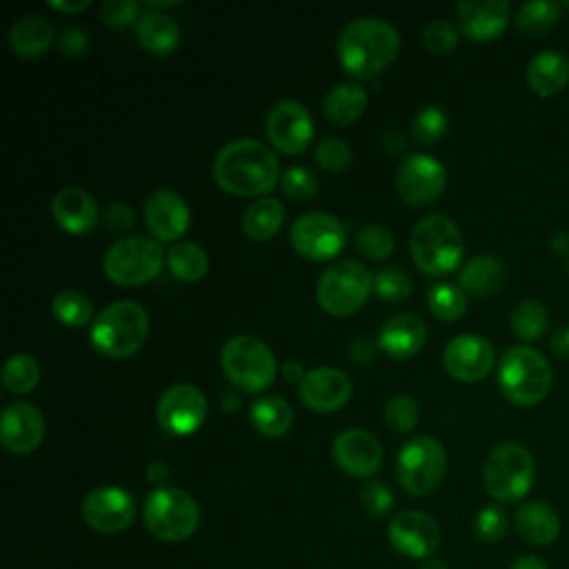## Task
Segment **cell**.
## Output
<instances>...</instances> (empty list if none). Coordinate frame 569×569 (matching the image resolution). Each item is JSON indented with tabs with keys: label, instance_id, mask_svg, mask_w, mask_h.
Here are the masks:
<instances>
[{
	"label": "cell",
	"instance_id": "e575fe53",
	"mask_svg": "<svg viewBox=\"0 0 569 569\" xmlns=\"http://www.w3.org/2000/svg\"><path fill=\"white\" fill-rule=\"evenodd\" d=\"M560 11L562 7L558 2H549V0L525 2L518 7L516 29L527 38H538L556 27V22L560 20Z\"/></svg>",
	"mask_w": 569,
	"mask_h": 569
},
{
	"label": "cell",
	"instance_id": "db71d44e",
	"mask_svg": "<svg viewBox=\"0 0 569 569\" xmlns=\"http://www.w3.org/2000/svg\"><path fill=\"white\" fill-rule=\"evenodd\" d=\"M147 480H149L151 485H156V489H158V487H164V482L169 480V467H167L164 462H160V460L149 462V467H147Z\"/></svg>",
	"mask_w": 569,
	"mask_h": 569
},
{
	"label": "cell",
	"instance_id": "ffe728a7",
	"mask_svg": "<svg viewBox=\"0 0 569 569\" xmlns=\"http://www.w3.org/2000/svg\"><path fill=\"white\" fill-rule=\"evenodd\" d=\"M300 400L305 407L318 413H331L347 405L351 398V380L336 367H313L305 371L298 385Z\"/></svg>",
	"mask_w": 569,
	"mask_h": 569
},
{
	"label": "cell",
	"instance_id": "7dc6e473",
	"mask_svg": "<svg viewBox=\"0 0 569 569\" xmlns=\"http://www.w3.org/2000/svg\"><path fill=\"white\" fill-rule=\"evenodd\" d=\"M316 160L327 171H342L351 162V149L340 138H325L316 147Z\"/></svg>",
	"mask_w": 569,
	"mask_h": 569
},
{
	"label": "cell",
	"instance_id": "9c48e42d",
	"mask_svg": "<svg viewBox=\"0 0 569 569\" xmlns=\"http://www.w3.org/2000/svg\"><path fill=\"white\" fill-rule=\"evenodd\" d=\"M142 518L156 538L164 542H180L198 529L200 507L182 489L158 487L147 496Z\"/></svg>",
	"mask_w": 569,
	"mask_h": 569
},
{
	"label": "cell",
	"instance_id": "8d00e7d4",
	"mask_svg": "<svg viewBox=\"0 0 569 569\" xmlns=\"http://www.w3.org/2000/svg\"><path fill=\"white\" fill-rule=\"evenodd\" d=\"M51 311L64 327H73V329L89 325L93 313L91 300L78 289L58 291L51 300Z\"/></svg>",
	"mask_w": 569,
	"mask_h": 569
},
{
	"label": "cell",
	"instance_id": "11a10c76",
	"mask_svg": "<svg viewBox=\"0 0 569 569\" xmlns=\"http://www.w3.org/2000/svg\"><path fill=\"white\" fill-rule=\"evenodd\" d=\"M551 349L558 358H569V327H562L553 333Z\"/></svg>",
	"mask_w": 569,
	"mask_h": 569
},
{
	"label": "cell",
	"instance_id": "3957f363",
	"mask_svg": "<svg viewBox=\"0 0 569 569\" xmlns=\"http://www.w3.org/2000/svg\"><path fill=\"white\" fill-rule=\"evenodd\" d=\"M149 336V316L133 300L107 305L91 322V345L107 358H129Z\"/></svg>",
	"mask_w": 569,
	"mask_h": 569
},
{
	"label": "cell",
	"instance_id": "484cf974",
	"mask_svg": "<svg viewBox=\"0 0 569 569\" xmlns=\"http://www.w3.org/2000/svg\"><path fill=\"white\" fill-rule=\"evenodd\" d=\"M513 525L518 536L533 547H547L556 542L560 533V516L551 505L540 500L520 505L513 516Z\"/></svg>",
	"mask_w": 569,
	"mask_h": 569
},
{
	"label": "cell",
	"instance_id": "f35d334b",
	"mask_svg": "<svg viewBox=\"0 0 569 569\" xmlns=\"http://www.w3.org/2000/svg\"><path fill=\"white\" fill-rule=\"evenodd\" d=\"M427 305L429 311L445 322L458 320L467 311V296L460 287L449 284V282H436L427 291Z\"/></svg>",
	"mask_w": 569,
	"mask_h": 569
},
{
	"label": "cell",
	"instance_id": "94428289",
	"mask_svg": "<svg viewBox=\"0 0 569 569\" xmlns=\"http://www.w3.org/2000/svg\"><path fill=\"white\" fill-rule=\"evenodd\" d=\"M567 244H569V236H567V233H558V236L553 238V251H556V253H565V251H567V249H565Z\"/></svg>",
	"mask_w": 569,
	"mask_h": 569
},
{
	"label": "cell",
	"instance_id": "4316f807",
	"mask_svg": "<svg viewBox=\"0 0 569 569\" xmlns=\"http://www.w3.org/2000/svg\"><path fill=\"white\" fill-rule=\"evenodd\" d=\"M525 78L533 93L542 98L553 96L569 80V60L562 51H553V49L540 51L529 60Z\"/></svg>",
	"mask_w": 569,
	"mask_h": 569
},
{
	"label": "cell",
	"instance_id": "f6af8a7d",
	"mask_svg": "<svg viewBox=\"0 0 569 569\" xmlns=\"http://www.w3.org/2000/svg\"><path fill=\"white\" fill-rule=\"evenodd\" d=\"M373 289L387 302H402L411 293V280L405 271L387 267L373 276Z\"/></svg>",
	"mask_w": 569,
	"mask_h": 569
},
{
	"label": "cell",
	"instance_id": "5b68a950",
	"mask_svg": "<svg viewBox=\"0 0 569 569\" xmlns=\"http://www.w3.org/2000/svg\"><path fill=\"white\" fill-rule=\"evenodd\" d=\"M498 387L509 402L533 407L542 402L551 389V367L540 351L527 345L509 347L500 356Z\"/></svg>",
	"mask_w": 569,
	"mask_h": 569
},
{
	"label": "cell",
	"instance_id": "836d02e7",
	"mask_svg": "<svg viewBox=\"0 0 569 569\" xmlns=\"http://www.w3.org/2000/svg\"><path fill=\"white\" fill-rule=\"evenodd\" d=\"M167 267L173 278L182 282H196L207 273L209 258L200 244L178 242L167 251Z\"/></svg>",
	"mask_w": 569,
	"mask_h": 569
},
{
	"label": "cell",
	"instance_id": "60d3db41",
	"mask_svg": "<svg viewBox=\"0 0 569 569\" xmlns=\"http://www.w3.org/2000/svg\"><path fill=\"white\" fill-rule=\"evenodd\" d=\"M393 244H396V240H393L391 231L382 224H367L356 236L358 251L369 260H385L387 256H391Z\"/></svg>",
	"mask_w": 569,
	"mask_h": 569
},
{
	"label": "cell",
	"instance_id": "6f0895ef",
	"mask_svg": "<svg viewBox=\"0 0 569 569\" xmlns=\"http://www.w3.org/2000/svg\"><path fill=\"white\" fill-rule=\"evenodd\" d=\"M509 569H547V565L538 556H520L511 562Z\"/></svg>",
	"mask_w": 569,
	"mask_h": 569
},
{
	"label": "cell",
	"instance_id": "2e32d148",
	"mask_svg": "<svg viewBox=\"0 0 569 569\" xmlns=\"http://www.w3.org/2000/svg\"><path fill=\"white\" fill-rule=\"evenodd\" d=\"M84 522L100 533L127 529L136 518V502L122 487H96L82 500Z\"/></svg>",
	"mask_w": 569,
	"mask_h": 569
},
{
	"label": "cell",
	"instance_id": "4fadbf2b",
	"mask_svg": "<svg viewBox=\"0 0 569 569\" xmlns=\"http://www.w3.org/2000/svg\"><path fill=\"white\" fill-rule=\"evenodd\" d=\"M207 418V400L202 391L189 382L171 385L156 405L158 425L171 436H191Z\"/></svg>",
	"mask_w": 569,
	"mask_h": 569
},
{
	"label": "cell",
	"instance_id": "c3c4849f",
	"mask_svg": "<svg viewBox=\"0 0 569 569\" xmlns=\"http://www.w3.org/2000/svg\"><path fill=\"white\" fill-rule=\"evenodd\" d=\"M360 502L369 516L382 518L393 507V493L382 480H369L360 491Z\"/></svg>",
	"mask_w": 569,
	"mask_h": 569
},
{
	"label": "cell",
	"instance_id": "44dd1931",
	"mask_svg": "<svg viewBox=\"0 0 569 569\" xmlns=\"http://www.w3.org/2000/svg\"><path fill=\"white\" fill-rule=\"evenodd\" d=\"M142 216H144L147 229L158 242L178 240L189 229V222H191L187 202L182 200L180 193L171 189H156L151 196H147Z\"/></svg>",
	"mask_w": 569,
	"mask_h": 569
},
{
	"label": "cell",
	"instance_id": "ac0fdd59",
	"mask_svg": "<svg viewBox=\"0 0 569 569\" xmlns=\"http://www.w3.org/2000/svg\"><path fill=\"white\" fill-rule=\"evenodd\" d=\"M387 538L391 547L409 558H429L440 542L438 522L425 511H400L391 518L387 527Z\"/></svg>",
	"mask_w": 569,
	"mask_h": 569
},
{
	"label": "cell",
	"instance_id": "d6a6232c",
	"mask_svg": "<svg viewBox=\"0 0 569 569\" xmlns=\"http://www.w3.org/2000/svg\"><path fill=\"white\" fill-rule=\"evenodd\" d=\"M282 222H284V207L278 198H271V196L256 198L244 209V216H242V229L256 242L271 240L280 231Z\"/></svg>",
	"mask_w": 569,
	"mask_h": 569
},
{
	"label": "cell",
	"instance_id": "7c38bea8",
	"mask_svg": "<svg viewBox=\"0 0 569 569\" xmlns=\"http://www.w3.org/2000/svg\"><path fill=\"white\" fill-rule=\"evenodd\" d=\"M347 242V229L342 220L327 211L302 213L291 227L293 249L309 260L336 258Z\"/></svg>",
	"mask_w": 569,
	"mask_h": 569
},
{
	"label": "cell",
	"instance_id": "bcb514c9",
	"mask_svg": "<svg viewBox=\"0 0 569 569\" xmlns=\"http://www.w3.org/2000/svg\"><path fill=\"white\" fill-rule=\"evenodd\" d=\"M280 189L291 200H309L318 191V180L305 167H289L280 176Z\"/></svg>",
	"mask_w": 569,
	"mask_h": 569
},
{
	"label": "cell",
	"instance_id": "4dcf8cb0",
	"mask_svg": "<svg viewBox=\"0 0 569 569\" xmlns=\"http://www.w3.org/2000/svg\"><path fill=\"white\" fill-rule=\"evenodd\" d=\"M367 89L356 82H340L329 89L322 102L325 118L338 127H349L356 122L367 107Z\"/></svg>",
	"mask_w": 569,
	"mask_h": 569
},
{
	"label": "cell",
	"instance_id": "1f68e13d",
	"mask_svg": "<svg viewBox=\"0 0 569 569\" xmlns=\"http://www.w3.org/2000/svg\"><path fill=\"white\" fill-rule=\"evenodd\" d=\"M253 429L267 438L284 436L293 425V409L280 396H260L249 407Z\"/></svg>",
	"mask_w": 569,
	"mask_h": 569
},
{
	"label": "cell",
	"instance_id": "6125c7cd",
	"mask_svg": "<svg viewBox=\"0 0 569 569\" xmlns=\"http://www.w3.org/2000/svg\"><path fill=\"white\" fill-rule=\"evenodd\" d=\"M147 4H149L151 9H169V7L180 4V0H147Z\"/></svg>",
	"mask_w": 569,
	"mask_h": 569
},
{
	"label": "cell",
	"instance_id": "83f0119b",
	"mask_svg": "<svg viewBox=\"0 0 569 569\" xmlns=\"http://www.w3.org/2000/svg\"><path fill=\"white\" fill-rule=\"evenodd\" d=\"M136 36L153 56H169L180 44L178 22L162 11H142L136 20Z\"/></svg>",
	"mask_w": 569,
	"mask_h": 569
},
{
	"label": "cell",
	"instance_id": "ee69618b",
	"mask_svg": "<svg viewBox=\"0 0 569 569\" xmlns=\"http://www.w3.org/2000/svg\"><path fill=\"white\" fill-rule=\"evenodd\" d=\"M473 533L482 542H498L507 533V513L498 505H485L473 516Z\"/></svg>",
	"mask_w": 569,
	"mask_h": 569
},
{
	"label": "cell",
	"instance_id": "7a4b0ae2",
	"mask_svg": "<svg viewBox=\"0 0 569 569\" xmlns=\"http://www.w3.org/2000/svg\"><path fill=\"white\" fill-rule=\"evenodd\" d=\"M400 49V36L382 18H356L338 36V60L347 73L371 80L387 69Z\"/></svg>",
	"mask_w": 569,
	"mask_h": 569
},
{
	"label": "cell",
	"instance_id": "ab89813d",
	"mask_svg": "<svg viewBox=\"0 0 569 569\" xmlns=\"http://www.w3.org/2000/svg\"><path fill=\"white\" fill-rule=\"evenodd\" d=\"M447 124H449L447 113L440 107L431 104L416 113V118L411 122V136L418 144L431 147V144L440 142V138L447 133Z\"/></svg>",
	"mask_w": 569,
	"mask_h": 569
},
{
	"label": "cell",
	"instance_id": "52a82bcc",
	"mask_svg": "<svg viewBox=\"0 0 569 569\" xmlns=\"http://www.w3.org/2000/svg\"><path fill=\"white\" fill-rule=\"evenodd\" d=\"M536 480V465L531 453L518 442H502L493 447L482 467V482L487 493L498 502H513L529 493Z\"/></svg>",
	"mask_w": 569,
	"mask_h": 569
},
{
	"label": "cell",
	"instance_id": "816d5d0a",
	"mask_svg": "<svg viewBox=\"0 0 569 569\" xmlns=\"http://www.w3.org/2000/svg\"><path fill=\"white\" fill-rule=\"evenodd\" d=\"M133 218H136V216H133V209H131L129 204H122V202L109 204V209H107V213H104L107 227H109L111 231H116V233L131 229Z\"/></svg>",
	"mask_w": 569,
	"mask_h": 569
},
{
	"label": "cell",
	"instance_id": "f546056e",
	"mask_svg": "<svg viewBox=\"0 0 569 569\" xmlns=\"http://www.w3.org/2000/svg\"><path fill=\"white\" fill-rule=\"evenodd\" d=\"M505 280L502 262L493 256H476L467 260L458 273V284L465 293L485 298L500 289Z\"/></svg>",
	"mask_w": 569,
	"mask_h": 569
},
{
	"label": "cell",
	"instance_id": "74e56055",
	"mask_svg": "<svg viewBox=\"0 0 569 569\" xmlns=\"http://www.w3.org/2000/svg\"><path fill=\"white\" fill-rule=\"evenodd\" d=\"M549 325V313L538 300H520L511 311V329L513 333L525 340H538Z\"/></svg>",
	"mask_w": 569,
	"mask_h": 569
},
{
	"label": "cell",
	"instance_id": "91938a15",
	"mask_svg": "<svg viewBox=\"0 0 569 569\" xmlns=\"http://www.w3.org/2000/svg\"><path fill=\"white\" fill-rule=\"evenodd\" d=\"M282 373H284V378H287V380H291V382H298V385H300V380L305 378V371H302V367H300L298 362H293V360L284 362V367H282Z\"/></svg>",
	"mask_w": 569,
	"mask_h": 569
},
{
	"label": "cell",
	"instance_id": "d6986e66",
	"mask_svg": "<svg viewBox=\"0 0 569 569\" xmlns=\"http://www.w3.org/2000/svg\"><path fill=\"white\" fill-rule=\"evenodd\" d=\"M333 462L353 478H369L382 465L380 440L365 429H345L331 445Z\"/></svg>",
	"mask_w": 569,
	"mask_h": 569
},
{
	"label": "cell",
	"instance_id": "9f6ffc18",
	"mask_svg": "<svg viewBox=\"0 0 569 569\" xmlns=\"http://www.w3.org/2000/svg\"><path fill=\"white\" fill-rule=\"evenodd\" d=\"M89 0H49V7L56 11H64V13H80L89 7Z\"/></svg>",
	"mask_w": 569,
	"mask_h": 569
},
{
	"label": "cell",
	"instance_id": "7bdbcfd3",
	"mask_svg": "<svg viewBox=\"0 0 569 569\" xmlns=\"http://www.w3.org/2000/svg\"><path fill=\"white\" fill-rule=\"evenodd\" d=\"M420 411L411 396L396 393L385 405V422L393 431H411L418 425Z\"/></svg>",
	"mask_w": 569,
	"mask_h": 569
},
{
	"label": "cell",
	"instance_id": "8fae6325",
	"mask_svg": "<svg viewBox=\"0 0 569 569\" xmlns=\"http://www.w3.org/2000/svg\"><path fill=\"white\" fill-rule=\"evenodd\" d=\"M398 480L411 496H427L445 478L447 453L445 447L431 436L411 438L398 453Z\"/></svg>",
	"mask_w": 569,
	"mask_h": 569
},
{
	"label": "cell",
	"instance_id": "8992f818",
	"mask_svg": "<svg viewBox=\"0 0 569 569\" xmlns=\"http://www.w3.org/2000/svg\"><path fill=\"white\" fill-rule=\"evenodd\" d=\"M220 365L227 380L238 391L249 393L264 391L278 373L273 351L260 338L247 333L233 336L224 342L220 351Z\"/></svg>",
	"mask_w": 569,
	"mask_h": 569
},
{
	"label": "cell",
	"instance_id": "680465c9",
	"mask_svg": "<svg viewBox=\"0 0 569 569\" xmlns=\"http://www.w3.org/2000/svg\"><path fill=\"white\" fill-rule=\"evenodd\" d=\"M240 396H238V391H222V396H220V407H222V411H238L240 409Z\"/></svg>",
	"mask_w": 569,
	"mask_h": 569
},
{
	"label": "cell",
	"instance_id": "f907efd6",
	"mask_svg": "<svg viewBox=\"0 0 569 569\" xmlns=\"http://www.w3.org/2000/svg\"><path fill=\"white\" fill-rule=\"evenodd\" d=\"M58 47L69 58H82L87 53V49H89V36L80 27H67L58 36Z\"/></svg>",
	"mask_w": 569,
	"mask_h": 569
},
{
	"label": "cell",
	"instance_id": "ba28073f",
	"mask_svg": "<svg viewBox=\"0 0 569 569\" xmlns=\"http://www.w3.org/2000/svg\"><path fill=\"white\" fill-rule=\"evenodd\" d=\"M373 291L371 271L356 260H338L327 267L316 284L318 305L331 316L356 313Z\"/></svg>",
	"mask_w": 569,
	"mask_h": 569
},
{
	"label": "cell",
	"instance_id": "be15d7a7",
	"mask_svg": "<svg viewBox=\"0 0 569 569\" xmlns=\"http://www.w3.org/2000/svg\"><path fill=\"white\" fill-rule=\"evenodd\" d=\"M420 569H447V565L442 560H438V558H425L420 562Z\"/></svg>",
	"mask_w": 569,
	"mask_h": 569
},
{
	"label": "cell",
	"instance_id": "f1b7e54d",
	"mask_svg": "<svg viewBox=\"0 0 569 569\" xmlns=\"http://www.w3.org/2000/svg\"><path fill=\"white\" fill-rule=\"evenodd\" d=\"M53 42V27L42 16H24L9 29V47L18 58H38Z\"/></svg>",
	"mask_w": 569,
	"mask_h": 569
},
{
	"label": "cell",
	"instance_id": "cb8c5ba5",
	"mask_svg": "<svg viewBox=\"0 0 569 569\" xmlns=\"http://www.w3.org/2000/svg\"><path fill=\"white\" fill-rule=\"evenodd\" d=\"M427 340L425 320L418 313L400 311L393 313L378 333V347L396 360H405L416 356Z\"/></svg>",
	"mask_w": 569,
	"mask_h": 569
},
{
	"label": "cell",
	"instance_id": "7402d4cb",
	"mask_svg": "<svg viewBox=\"0 0 569 569\" xmlns=\"http://www.w3.org/2000/svg\"><path fill=\"white\" fill-rule=\"evenodd\" d=\"M511 16V4L507 0H462L456 7L458 29L465 38L473 42L496 40Z\"/></svg>",
	"mask_w": 569,
	"mask_h": 569
},
{
	"label": "cell",
	"instance_id": "6da1fadb",
	"mask_svg": "<svg viewBox=\"0 0 569 569\" xmlns=\"http://www.w3.org/2000/svg\"><path fill=\"white\" fill-rule=\"evenodd\" d=\"M213 180L231 196H264L280 182V164L276 153L256 138H238L227 142L213 160Z\"/></svg>",
	"mask_w": 569,
	"mask_h": 569
},
{
	"label": "cell",
	"instance_id": "9a60e30c",
	"mask_svg": "<svg viewBox=\"0 0 569 569\" xmlns=\"http://www.w3.org/2000/svg\"><path fill=\"white\" fill-rule=\"evenodd\" d=\"M447 187V169L429 153H411L396 173V189L409 204L433 202Z\"/></svg>",
	"mask_w": 569,
	"mask_h": 569
},
{
	"label": "cell",
	"instance_id": "5bb4252c",
	"mask_svg": "<svg viewBox=\"0 0 569 569\" xmlns=\"http://www.w3.org/2000/svg\"><path fill=\"white\" fill-rule=\"evenodd\" d=\"M264 131L269 142L287 153H302L313 138V120L307 107L298 100H278L264 118Z\"/></svg>",
	"mask_w": 569,
	"mask_h": 569
},
{
	"label": "cell",
	"instance_id": "30bf717a",
	"mask_svg": "<svg viewBox=\"0 0 569 569\" xmlns=\"http://www.w3.org/2000/svg\"><path fill=\"white\" fill-rule=\"evenodd\" d=\"M164 262L158 240L147 236H127L116 240L104 253V273L113 284L138 287L153 280Z\"/></svg>",
	"mask_w": 569,
	"mask_h": 569
},
{
	"label": "cell",
	"instance_id": "d4e9b609",
	"mask_svg": "<svg viewBox=\"0 0 569 569\" xmlns=\"http://www.w3.org/2000/svg\"><path fill=\"white\" fill-rule=\"evenodd\" d=\"M53 220L71 236L89 233L98 222V204L93 196L80 187H64L51 200Z\"/></svg>",
	"mask_w": 569,
	"mask_h": 569
},
{
	"label": "cell",
	"instance_id": "f5cc1de1",
	"mask_svg": "<svg viewBox=\"0 0 569 569\" xmlns=\"http://www.w3.org/2000/svg\"><path fill=\"white\" fill-rule=\"evenodd\" d=\"M373 351H376V347L371 345L369 338H356L349 345V358L353 362H369L373 358Z\"/></svg>",
	"mask_w": 569,
	"mask_h": 569
},
{
	"label": "cell",
	"instance_id": "b9f144b4",
	"mask_svg": "<svg viewBox=\"0 0 569 569\" xmlns=\"http://www.w3.org/2000/svg\"><path fill=\"white\" fill-rule=\"evenodd\" d=\"M460 40V29L449 22V20H433L425 27L422 31V47L431 53V56H447L458 47Z\"/></svg>",
	"mask_w": 569,
	"mask_h": 569
},
{
	"label": "cell",
	"instance_id": "603a6c76",
	"mask_svg": "<svg viewBox=\"0 0 569 569\" xmlns=\"http://www.w3.org/2000/svg\"><path fill=\"white\" fill-rule=\"evenodd\" d=\"M44 438V418L29 402H11L0 418V440L11 453H31Z\"/></svg>",
	"mask_w": 569,
	"mask_h": 569
},
{
	"label": "cell",
	"instance_id": "681fc988",
	"mask_svg": "<svg viewBox=\"0 0 569 569\" xmlns=\"http://www.w3.org/2000/svg\"><path fill=\"white\" fill-rule=\"evenodd\" d=\"M100 18L109 27H124L140 18V4L133 0H104L100 4Z\"/></svg>",
	"mask_w": 569,
	"mask_h": 569
},
{
	"label": "cell",
	"instance_id": "e0dca14e",
	"mask_svg": "<svg viewBox=\"0 0 569 569\" xmlns=\"http://www.w3.org/2000/svg\"><path fill=\"white\" fill-rule=\"evenodd\" d=\"M442 367L460 382H478L493 367V347L480 333H460L447 342Z\"/></svg>",
	"mask_w": 569,
	"mask_h": 569
},
{
	"label": "cell",
	"instance_id": "d590c367",
	"mask_svg": "<svg viewBox=\"0 0 569 569\" xmlns=\"http://www.w3.org/2000/svg\"><path fill=\"white\" fill-rule=\"evenodd\" d=\"M40 382V365L29 353H13L2 367V385L11 393H29Z\"/></svg>",
	"mask_w": 569,
	"mask_h": 569
},
{
	"label": "cell",
	"instance_id": "277c9868",
	"mask_svg": "<svg viewBox=\"0 0 569 569\" xmlns=\"http://www.w3.org/2000/svg\"><path fill=\"white\" fill-rule=\"evenodd\" d=\"M409 251L422 273L442 276L460 264L465 240L451 218L445 213H429L416 222L409 238Z\"/></svg>",
	"mask_w": 569,
	"mask_h": 569
}]
</instances>
